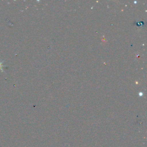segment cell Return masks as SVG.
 <instances>
[{
	"label": "cell",
	"instance_id": "6da1fadb",
	"mask_svg": "<svg viewBox=\"0 0 147 147\" xmlns=\"http://www.w3.org/2000/svg\"><path fill=\"white\" fill-rule=\"evenodd\" d=\"M5 61V60L2 61H0V70L3 72H5V71L3 69V67H6V65H3V63Z\"/></svg>",
	"mask_w": 147,
	"mask_h": 147
}]
</instances>
